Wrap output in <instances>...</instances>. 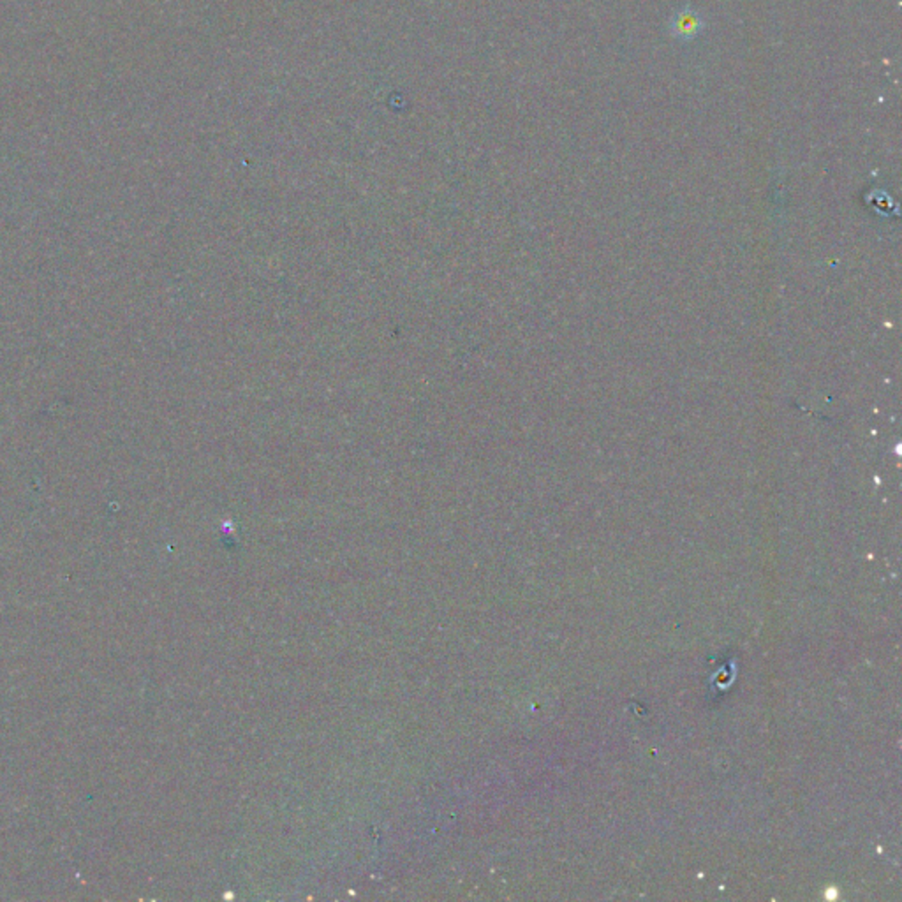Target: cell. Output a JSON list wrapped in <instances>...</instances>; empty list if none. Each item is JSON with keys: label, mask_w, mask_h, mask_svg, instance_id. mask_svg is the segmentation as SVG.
Wrapping results in <instances>:
<instances>
[{"label": "cell", "mask_w": 902, "mask_h": 902, "mask_svg": "<svg viewBox=\"0 0 902 902\" xmlns=\"http://www.w3.org/2000/svg\"><path fill=\"white\" fill-rule=\"evenodd\" d=\"M672 32L676 37L680 39H692L700 30H701V18L691 11V9H684V11H678L674 20H672Z\"/></svg>", "instance_id": "6da1fadb"}]
</instances>
